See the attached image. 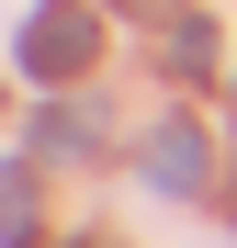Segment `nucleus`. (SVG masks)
Segmentation results:
<instances>
[{"instance_id":"1","label":"nucleus","mask_w":237,"mask_h":248,"mask_svg":"<svg viewBox=\"0 0 237 248\" xmlns=\"http://www.w3.org/2000/svg\"><path fill=\"white\" fill-rule=\"evenodd\" d=\"M91 46H102L91 0H46V12L23 23V68H34V79H79V68H91Z\"/></svg>"},{"instance_id":"2","label":"nucleus","mask_w":237,"mask_h":248,"mask_svg":"<svg viewBox=\"0 0 237 248\" xmlns=\"http://www.w3.org/2000/svg\"><path fill=\"white\" fill-rule=\"evenodd\" d=\"M147 181H158V192H204V136H192L181 113L147 136Z\"/></svg>"},{"instance_id":"3","label":"nucleus","mask_w":237,"mask_h":248,"mask_svg":"<svg viewBox=\"0 0 237 248\" xmlns=\"http://www.w3.org/2000/svg\"><path fill=\"white\" fill-rule=\"evenodd\" d=\"M0 248H34V170H0Z\"/></svg>"},{"instance_id":"4","label":"nucleus","mask_w":237,"mask_h":248,"mask_svg":"<svg viewBox=\"0 0 237 248\" xmlns=\"http://www.w3.org/2000/svg\"><path fill=\"white\" fill-rule=\"evenodd\" d=\"M170 68H215V23H181L170 34Z\"/></svg>"}]
</instances>
